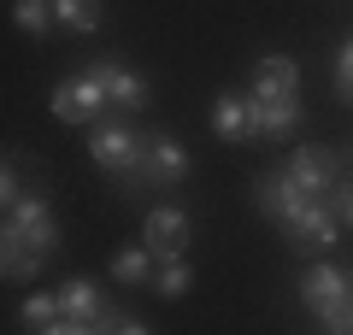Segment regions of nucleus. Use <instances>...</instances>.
I'll return each mask as SVG.
<instances>
[{"label":"nucleus","instance_id":"obj_13","mask_svg":"<svg viewBox=\"0 0 353 335\" xmlns=\"http://www.w3.org/2000/svg\"><path fill=\"white\" fill-rule=\"evenodd\" d=\"M259 200H265V212H271L277 223H289L294 212H301L306 200H318V194H306V188L294 183L289 171H277V176H265V183H259Z\"/></svg>","mask_w":353,"mask_h":335},{"label":"nucleus","instance_id":"obj_3","mask_svg":"<svg viewBox=\"0 0 353 335\" xmlns=\"http://www.w3.org/2000/svg\"><path fill=\"white\" fill-rule=\"evenodd\" d=\"M106 312V294L88 276L59 283V335H94V318Z\"/></svg>","mask_w":353,"mask_h":335},{"label":"nucleus","instance_id":"obj_12","mask_svg":"<svg viewBox=\"0 0 353 335\" xmlns=\"http://www.w3.org/2000/svg\"><path fill=\"white\" fill-rule=\"evenodd\" d=\"M212 136L218 141H253V100L248 94H218L212 100Z\"/></svg>","mask_w":353,"mask_h":335},{"label":"nucleus","instance_id":"obj_16","mask_svg":"<svg viewBox=\"0 0 353 335\" xmlns=\"http://www.w3.org/2000/svg\"><path fill=\"white\" fill-rule=\"evenodd\" d=\"M153 253L148 247H124V253H112V283H124V288H141V283H153Z\"/></svg>","mask_w":353,"mask_h":335},{"label":"nucleus","instance_id":"obj_1","mask_svg":"<svg viewBox=\"0 0 353 335\" xmlns=\"http://www.w3.org/2000/svg\"><path fill=\"white\" fill-rule=\"evenodd\" d=\"M88 159L101 165L106 176H118V183H130V171H136V159H141V136L124 124V118H94L88 124Z\"/></svg>","mask_w":353,"mask_h":335},{"label":"nucleus","instance_id":"obj_23","mask_svg":"<svg viewBox=\"0 0 353 335\" xmlns=\"http://www.w3.org/2000/svg\"><path fill=\"white\" fill-rule=\"evenodd\" d=\"M12 200H18V165L0 159V206H12Z\"/></svg>","mask_w":353,"mask_h":335},{"label":"nucleus","instance_id":"obj_5","mask_svg":"<svg viewBox=\"0 0 353 335\" xmlns=\"http://www.w3.org/2000/svg\"><path fill=\"white\" fill-rule=\"evenodd\" d=\"M6 218H12V230L41 253V259L59 253V223H53V212H48V200H41V194H18L12 206H6Z\"/></svg>","mask_w":353,"mask_h":335},{"label":"nucleus","instance_id":"obj_19","mask_svg":"<svg viewBox=\"0 0 353 335\" xmlns=\"http://www.w3.org/2000/svg\"><path fill=\"white\" fill-rule=\"evenodd\" d=\"M12 24L24 30V36H48V30H53V6H48V0H18Z\"/></svg>","mask_w":353,"mask_h":335},{"label":"nucleus","instance_id":"obj_15","mask_svg":"<svg viewBox=\"0 0 353 335\" xmlns=\"http://www.w3.org/2000/svg\"><path fill=\"white\" fill-rule=\"evenodd\" d=\"M53 6V24L71 30V36H94L101 30V0H48Z\"/></svg>","mask_w":353,"mask_h":335},{"label":"nucleus","instance_id":"obj_17","mask_svg":"<svg viewBox=\"0 0 353 335\" xmlns=\"http://www.w3.org/2000/svg\"><path fill=\"white\" fill-rule=\"evenodd\" d=\"M18 323L24 329H41V335H59V294H24Z\"/></svg>","mask_w":353,"mask_h":335},{"label":"nucleus","instance_id":"obj_9","mask_svg":"<svg viewBox=\"0 0 353 335\" xmlns=\"http://www.w3.org/2000/svg\"><path fill=\"white\" fill-rule=\"evenodd\" d=\"M341 294H353V276L341 271V265H330V259H312V265L301 271V300H306V312L330 306V300H341Z\"/></svg>","mask_w":353,"mask_h":335},{"label":"nucleus","instance_id":"obj_2","mask_svg":"<svg viewBox=\"0 0 353 335\" xmlns=\"http://www.w3.org/2000/svg\"><path fill=\"white\" fill-rule=\"evenodd\" d=\"M183 176H189V153H183V141H171L165 130H148L130 183H136V188H171V183H183Z\"/></svg>","mask_w":353,"mask_h":335},{"label":"nucleus","instance_id":"obj_6","mask_svg":"<svg viewBox=\"0 0 353 335\" xmlns=\"http://www.w3.org/2000/svg\"><path fill=\"white\" fill-rule=\"evenodd\" d=\"M189 218H183V212L176 206H153L148 212V223H141V247L153 253V259H183V253H189Z\"/></svg>","mask_w":353,"mask_h":335},{"label":"nucleus","instance_id":"obj_4","mask_svg":"<svg viewBox=\"0 0 353 335\" xmlns=\"http://www.w3.org/2000/svg\"><path fill=\"white\" fill-rule=\"evenodd\" d=\"M283 236H289V247H301V253H324V247H336L341 218L324 206V200H306V206L283 223Z\"/></svg>","mask_w":353,"mask_h":335},{"label":"nucleus","instance_id":"obj_20","mask_svg":"<svg viewBox=\"0 0 353 335\" xmlns=\"http://www.w3.org/2000/svg\"><path fill=\"white\" fill-rule=\"evenodd\" d=\"M53 118H59V124H88L83 100H77V77H65V83L53 88Z\"/></svg>","mask_w":353,"mask_h":335},{"label":"nucleus","instance_id":"obj_10","mask_svg":"<svg viewBox=\"0 0 353 335\" xmlns=\"http://www.w3.org/2000/svg\"><path fill=\"white\" fill-rule=\"evenodd\" d=\"M283 171H289L294 183L306 188V194H318V200H324V194H330V183L341 176V165H336V153H330V148H301L289 165H283Z\"/></svg>","mask_w":353,"mask_h":335},{"label":"nucleus","instance_id":"obj_14","mask_svg":"<svg viewBox=\"0 0 353 335\" xmlns=\"http://www.w3.org/2000/svg\"><path fill=\"white\" fill-rule=\"evenodd\" d=\"M301 124V94L294 100H253V136H289Z\"/></svg>","mask_w":353,"mask_h":335},{"label":"nucleus","instance_id":"obj_7","mask_svg":"<svg viewBox=\"0 0 353 335\" xmlns=\"http://www.w3.org/2000/svg\"><path fill=\"white\" fill-rule=\"evenodd\" d=\"M301 94V65L289 53H271V59L253 65V83H248V100H294Z\"/></svg>","mask_w":353,"mask_h":335},{"label":"nucleus","instance_id":"obj_11","mask_svg":"<svg viewBox=\"0 0 353 335\" xmlns=\"http://www.w3.org/2000/svg\"><path fill=\"white\" fill-rule=\"evenodd\" d=\"M41 265H48V259L12 230V218H0V276H6V283H30Z\"/></svg>","mask_w":353,"mask_h":335},{"label":"nucleus","instance_id":"obj_22","mask_svg":"<svg viewBox=\"0 0 353 335\" xmlns=\"http://www.w3.org/2000/svg\"><path fill=\"white\" fill-rule=\"evenodd\" d=\"M324 200H330V212L341 218V230H353V176H336Z\"/></svg>","mask_w":353,"mask_h":335},{"label":"nucleus","instance_id":"obj_8","mask_svg":"<svg viewBox=\"0 0 353 335\" xmlns=\"http://www.w3.org/2000/svg\"><path fill=\"white\" fill-rule=\"evenodd\" d=\"M88 71L101 77V88H106V106L112 112H141L148 106V83H141L130 65H118V59H94Z\"/></svg>","mask_w":353,"mask_h":335},{"label":"nucleus","instance_id":"obj_21","mask_svg":"<svg viewBox=\"0 0 353 335\" xmlns=\"http://www.w3.org/2000/svg\"><path fill=\"white\" fill-rule=\"evenodd\" d=\"M312 318L324 323L330 335H353V294H341V300H330V306H318Z\"/></svg>","mask_w":353,"mask_h":335},{"label":"nucleus","instance_id":"obj_18","mask_svg":"<svg viewBox=\"0 0 353 335\" xmlns=\"http://www.w3.org/2000/svg\"><path fill=\"white\" fill-rule=\"evenodd\" d=\"M189 288H194V271L183 259H159V265H153V294H159V300H183Z\"/></svg>","mask_w":353,"mask_h":335}]
</instances>
